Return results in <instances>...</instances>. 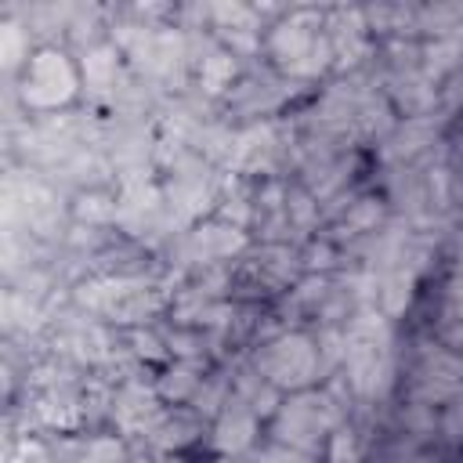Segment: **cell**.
I'll list each match as a JSON object with an SVG mask.
<instances>
[{
    "label": "cell",
    "mask_w": 463,
    "mask_h": 463,
    "mask_svg": "<svg viewBox=\"0 0 463 463\" xmlns=\"http://www.w3.org/2000/svg\"><path fill=\"white\" fill-rule=\"evenodd\" d=\"M333 423H336V409L326 398H318L311 391H297V398L286 402L275 416V438H279V445L311 456L326 438H333L329 434Z\"/></svg>",
    "instance_id": "1"
},
{
    "label": "cell",
    "mask_w": 463,
    "mask_h": 463,
    "mask_svg": "<svg viewBox=\"0 0 463 463\" xmlns=\"http://www.w3.org/2000/svg\"><path fill=\"white\" fill-rule=\"evenodd\" d=\"M257 365H260V376L271 387L304 391L318 373V347L307 336L293 333V336H282V340L268 344V351L257 358Z\"/></svg>",
    "instance_id": "2"
},
{
    "label": "cell",
    "mask_w": 463,
    "mask_h": 463,
    "mask_svg": "<svg viewBox=\"0 0 463 463\" xmlns=\"http://www.w3.org/2000/svg\"><path fill=\"white\" fill-rule=\"evenodd\" d=\"M61 58L65 54L40 51L33 58V65L25 69V101H33L36 109H54V105H61L72 94L76 76H72V69Z\"/></svg>",
    "instance_id": "3"
},
{
    "label": "cell",
    "mask_w": 463,
    "mask_h": 463,
    "mask_svg": "<svg viewBox=\"0 0 463 463\" xmlns=\"http://www.w3.org/2000/svg\"><path fill=\"white\" fill-rule=\"evenodd\" d=\"M268 463H315L307 452H297V449H286V445H279L275 449V456L268 459Z\"/></svg>",
    "instance_id": "4"
},
{
    "label": "cell",
    "mask_w": 463,
    "mask_h": 463,
    "mask_svg": "<svg viewBox=\"0 0 463 463\" xmlns=\"http://www.w3.org/2000/svg\"><path fill=\"white\" fill-rule=\"evenodd\" d=\"M221 463H246V459H235V456H228V459H221Z\"/></svg>",
    "instance_id": "5"
}]
</instances>
